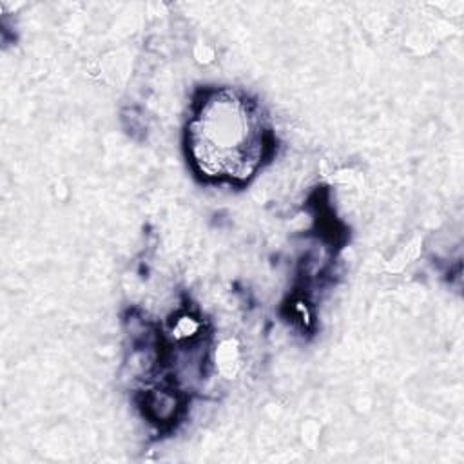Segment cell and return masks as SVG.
Returning <instances> with one entry per match:
<instances>
[{"mask_svg": "<svg viewBox=\"0 0 464 464\" xmlns=\"http://www.w3.org/2000/svg\"><path fill=\"white\" fill-rule=\"evenodd\" d=\"M192 169L207 181L243 185L274 150V134L261 107L236 89L203 92L185 130Z\"/></svg>", "mask_w": 464, "mask_h": 464, "instance_id": "obj_1", "label": "cell"}]
</instances>
